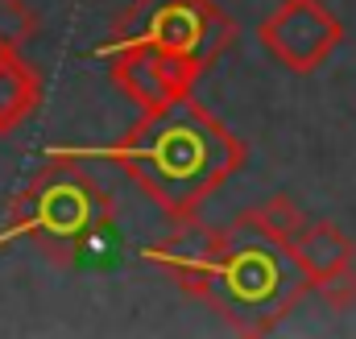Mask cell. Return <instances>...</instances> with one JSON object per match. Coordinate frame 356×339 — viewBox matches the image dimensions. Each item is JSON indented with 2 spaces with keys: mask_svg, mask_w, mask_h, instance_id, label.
<instances>
[{
  "mask_svg": "<svg viewBox=\"0 0 356 339\" xmlns=\"http://www.w3.org/2000/svg\"><path fill=\"white\" fill-rule=\"evenodd\" d=\"M54 154L79 162L120 166L149 203L178 224L195 220L203 203L224 190L249 162V145L195 95L162 112H141V120L112 145H50Z\"/></svg>",
  "mask_w": 356,
  "mask_h": 339,
  "instance_id": "6da1fadb",
  "label": "cell"
},
{
  "mask_svg": "<svg viewBox=\"0 0 356 339\" xmlns=\"http://www.w3.org/2000/svg\"><path fill=\"white\" fill-rule=\"evenodd\" d=\"M13 240H29L42 256L67 269L116 265L120 256L116 203L88 170V162L46 149L42 170L25 182L21 195L8 199L0 224V249H8Z\"/></svg>",
  "mask_w": 356,
  "mask_h": 339,
  "instance_id": "7a4b0ae2",
  "label": "cell"
},
{
  "mask_svg": "<svg viewBox=\"0 0 356 339\" xmlns=\"http://www.w3.org/2000/svg\"><path fill=\"white\" fill-rule=\"evenodd\" d=\"M307 281L286 249L266 245L236 224L220 228V249L207 265L199 302H207L232 331L269 336L302 302Z\"/></svg>",
  "mask_w": 356,
  "mask_h": 339,
  "instance_id": "3957f363",
  "label": "cell"
},
{
  "mask_svg": "<svg viewBox=\"0 0 356 339\" xmlns=\"http://www.w3.org/2000/svg\"><path fill=\"white\" fill-rule=\"evenodd\" d=\"M158 46L182 63L199 67L203 75L236 46V21L216 4V0H133L112 33L91 46V58H104L116 46Z\"/></svg>",
  "mask_w": 356,
  "mask_h": 339,
  "instance_id": "277c9868",
  "label": "cell"
},
{
  "mask_svg": "<svg viewBox=\"0 0 356 339\" xmlns=\"http://www.w3.org/2000/svg\"><path fill=\"white\" fill-rule=\"evenodd\" d=\"M257 38L273 63L294 75H311L340 50L344 25L323 0H277V8L257 25Z\"/></svg>",
  "mask_w": 356,
  "mask_h": 339,
  "instance_id": "5b68a950",
  "label": "cell"
},
{
  "mask_svg": "<svg viewBox=\"0 0 356 339\" xmlns=\"http://www.w3.org/2000/svg\"><path fill=\"white\" fill-rule=\"evenodd\" d=\"M104 58H108V79L120 87L141 112H162V108H170L178 99L195 95V83L203 79L199 67L182 63L175 54L158 50V46H145V42L116 46Z\"/></svg>",
  "mask_w": 356,
  "mask_h": 339,
  "instance_id": "8992f818",
  "label": "cell"
},
{
  "mask_svg": "<svg viewBox=\"0 0 356 339\" xmlns=\"http://www.w3.org/2000/svg\"><path fill=\"white\" fill-rule=\"evenodd\" d=\"M216 249H220V228H207V224L195 215V220H178L162 240L145 245V249H141V261L154 265L170 286L182 290V294L199 298Z\"/></svg>",
  "mask_w": 356,
  "mask_h": 339,
  "instance_id": "52a82bcc",
  "label": "cell"
},
{
  "mask_svg": "<svg viewBox=\"0 0 356 339\" xmlns=\"http://www.w3.org/2000/svg\"><path fill=\"white\" fill-rule=\"evenodd\" d=\"M286 256L294 261V269L302 273V281H319L344 265H353L356 240L332 220H302V228L286 240Z\"/></svg>",
  "mask_w": 356,
  "mask_h": 339,
  "instance_id": "ba28073f",
  "label": "cell"
},
{
  "mask_svg": "<svg viewBox=\"0 0 356 339\" xmlns=\"http://www.w3.org/2000/svg\"><path fill=\"white\" fill-rule=\"evenodd\" d=\"M42 108V79L21 58V50L0 42V137L21 129Z\"/></svg>",
  "mask_w": 356,
  "mask_h": 339,
  "instance_id": "9c48e42d",
  "label": "cell"
},
{
  "mask_svg": "<svg viewBox=\"0 0 356 339\" xmlns=\"http://www.w3.org/2000/svg\"><path fill=\"white\" fill-rule=\"evenodd\" d=\"M302 207L290 199V195H269L261 203H253L249 211H241L232 224L241 228V232H249V236H257V240H266V245H277V249H286V240L302 228Z\"/></svg>",
  "mask_w": 356,
  "mask_h": 339,
  "instance_id": "30bf717a",
  "label": "cell"
},
{
  "mask_svg": "<svg viewBox=\"0 0 356 339\" xmlns=\"http://www.w3.org/2000/svg\"><path fill=\"white\" fill-rule=\"evenodd\" d=\"M38 33V13L25 0H0V42L21 50Z\"/></svg>",
  "mask_w": 356,
  "mask_h": 339,
  "instance_id": "8fae6325",
  "label": "cell"
},
{
  "mask_svg": "<svg viewBox=\"0 0 356 339\" xmlns=\"http://www.w3.org/2000/svg\"><path fill=\"white\" fill-rule=\"evenodd\" d=\"M307 290H315L323 298V306H332V311H353L356 306V265H344V269L311 281Z\"/></svg>",
  "mask_w": 356,
  "mask_h": 339,
  "instance_id": "7c38bea8",
  "label": "cell"
}]
</instances>
